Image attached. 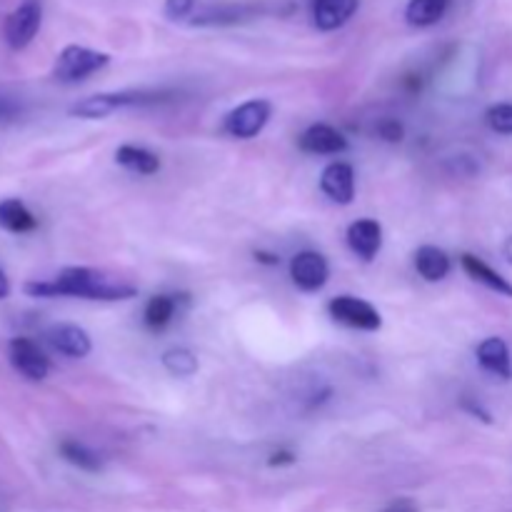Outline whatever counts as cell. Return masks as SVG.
<instances>
[{
  "label": "cell",
  "instance_id": "cell-1",
  "mask_svg": "<svg viewBox=\"0 0 512 512\" xmlns=\"http://www.w3.org/2000/svg\"><path fill=\"white\" fill-rule=\"evenodd\" d=\"M25 293L30 298H80V300H130L138 288L128 280L103 273L95 268H65L50 280H33L25 283Z\"/></svg>",
  "mask_w": 512,
  "mask_h": 512
},
{
  "label": "cell",
  "instance_id": "cell-2",
  "mask_svg": "<svg viewBox=\"0 0 512 512\" xmlns=\"http://www.w3.org/2000/svg\"><path fill=\"white\" fill-rule=\"evenodd\" d=\"M173 93H165V90H125V93H98L88 95V98L78 100L75 105H70L68 113L73 118L83 120H100L113 115L120 108H133V105H155L168 100Z\"/></svg>",
  "mask_w": 512,
  "mask_h": 512
},
{
  "label": "cell",
  "instance_id": "cell-3",
  "mask_svg": "<svg viewBox=\"0 0 512 512\" xmlns=\"http://www.w3.org/2000/svg\"><path fill=\"white\" fill-rule=\"evenodd\" d=\"M108 63V53L85 48V45H68V48L60 50L58 60H55L53 78L58 80V83H80V80L90 78V75H95L98 70H103Z\"/></svg>",
  "mask_w": 512,
  "mask_h": 512
},
{
  "label": "cell",
  "instance_id": "cell-4",
  "mask_svg": "<svg viewBox=\"0 0 512 512\" xmlns=\"http://www.w3.org/2000/svg\"><path fill=\"white\" fill-rule=\"evenodd\" d=\"M328 313L335 323L345 325V328L363 330V333H375L383 328V315L378 313L373 303L355 295H338L328 303Z\"/></svg>",
  "mask_w": 512,
  "mask_h": 512
},
{
  "label": "cell",
  "instance_id": "cell-5",
  "mask_svg": "<svg viewBox=\"0 0 512 512\" xmlns=\"http://www.w3.org/2000/svg\"><path fill=\"white\" fill-rule=\"evenodd\" d=\"M270 115H273V105L263 98L248 100V103L238 105L235 110H230L223 120V130L230 135V138L238 140H250L258 138L260 133L268 125Z\"/></svg>",
  "mask_w": 512,
  "mask_h": 512
},
{
  "label": "cell",
  "instance_id": "cell-6",
  "mask_svg": "<svg viewBox=\"0 0 512 512\" xmlns=\"http://www.w3.org/2000/svg\"><path fill=\"white\" fill-rule=\"evenodd\" d=\"M40 23H43V3L40 0H20L18 8L5 18V43L13 50L28 48L38 35Z\"/></svg>",
  "mask_w": 512,
  "mask_h": 512
},
{
  "label": "cell",
  "instance_id": "cell-7",
  "mask_svg": "<svg viewBox=\"0 0 512 512\" xmlns=\"http://www.w3.org/2000/svg\"><path fill=\"white\" fill-rule=\"evenodd\" d=\"M290 278H293L295 288L303 293H318L328 283L330 265L318 250H303L290 260Z\"/></svg>",
  "mask_w": 512,
  "mask_h": 512
},
{
  "label": "cell",
  "instance_id": "cell-8",
  "mask_svg": "<svg viewBox=\"0 0 512 512\" xmlns=\"http://www.w3.org/2000/svg\"><path fill=\"white\" fill-rule=\"evenodd\" d=\"M8 358L10 365L23 375L25 380H33V383H40V380L48 378L50 373V360L48 355L43 353L35 340L30 338H13L8 343Z\"/></svg>",
  "mask_w": 512,
  "mask_h": 512
},
{
  "label": "cell",
  "instance_id": "cell-9",
  "mask_svg": "<svg viewBox=\"0 0 512 512\" xmlns=\"http://www.w3.org/2000/svg\"><path fill=\"white\" fill-rule=\"evenodd\" d=\"M45 340H48V345L55 350V353L73 360L88 358L90 350H93L90 335L85 333L80 325H73V323H58L53 325V328H48Z\"/></svg>",
  "mask_w": 512,
  "mask_h": 512
},
{
  "label": "cell",
  "instance_id": "cell-10",
  "mask_svg": "<svg viewBox=\"0 0 512 512\" xmlns=\"http://www.w3.org/2000/svg\"><path fill=\"white\" fill-rule=\"evenodd\" d=\"M298 145L308 155H340L348 150V138L333 125L315 123L300 135Z\"/></svg>",
  "mask_w": 512,
  "mask_h": 512
},
{
  "label": "cell",
  "instance_id": "cell-11",
  "mask_svg": "<svg viewBox=\"0 0 512 512\" xmlns=\"http://www.w3.org/2000/svg\"><path fill=\"white\" fill-rule=\"evenodd\" d=\"M320 190L328 195L333 203L350 205L355 198V170L350 163L335 160L320 175Z\"/></svg>",
  "mask_w": 512,
  "mask_h": 512
},
{
  "label": "cell",
  "instance_id": "cell-12",
  "mask_svg": "<svg viewBox=\"0 0 512 512\" xmlns=\"http://www.w3.org/2000/svg\"><path fill=\"white\" fill-rule=\"evenodd\" d=\"M348 245L360 260L370 263L378 258L380 248H383V225L373 218L355 220L348 228Z\"/></svg>",
  "mask_w": 512,
  "mask_h": 512
},
{
  "label": "cell",
  "instance_id": "cell-13",
  "mask_svg": "<svg viewBox=\"0 0 512 512\" xmlns=\"http://www.w3.org/2000/svg\"><path fill=\"white\" fill-rule=\"evenodd\" d=\"M358 13V0H313V23L323 33L343 28Z\"/></svg>",
  "mask_w": 512,
  "mask_h": 512
},
{
  "label": "cell",
  "instance_id": "cell-14",
  "mask_svg": "<svg viewBox=\"0 0 512 512\" xmlns=\"http://www.w3.org/2000/svg\"><path fill=\"white\" fill-rule=\"evenodd\" d=\"M478 363L500 380L512 378L510 348L503 338H488L478 345Z\"/></svg>",
  "mask_w": 512,
  "mask_h": 512
},
{
  "label": "cell",
  "instance_id": "cell-15",
  "mask_svg": "<svg viewBox=\"0 0 512 512\" xmlns=\"http://www.w3.org/2000/svg\"><path fill=\"white\" fill-rule=\"evenodd\" d=\"M460 263H463V270L470 275V278L475 280V283L485 285V288H490L493 293H498V295H505V298H512V283H510V280L503 278L498 270L490 268V265L485 263V260H480L478 255L465 253L463 258H460Z\"/></svg>",
  "mask_w": 512,
  "mask_h": 512
},
{
  "label": "cell",
  "instance_id": "cell-16",
  "mask_svg": "<svg viewBox=\"0 0 512 512\" xmlns=\"http://www.w3.org/2000/svg\"><path fill=\"white\" fill-rule=\"evenodd\" d=\"M0 228L5 233L25 235L38 228V218L28 210V205L18 198L0 200Z\"/></svg>",
  "mask_w": 512,
  "mask_h": 512
},
{
  "label": "cell",
  "instance_id": "cell-17",
  "mask_svg": "<svg viewBox=\"0 0 512 512\" xmlns=\"http://www.w3.org/2000/svg\"><path fill=\"white\" fill-rule=\"evenodd\" d=\"M415 270H418L420 278L428 280V283H440V280H445L450 275L453 263H450L445 250L435 248V245H423V248H418V253H415Z\"/></svg>",
  "mask_w": 512,
  "mask_h": 512
},
{
  "label": "cell",
  "instance_id": "cell-18",
  "mask_svg": "<svg viewBox=\"0 0 512 512\" xmlns=\"http://www.w3.org/2000/svg\"><path fill=\"white\" fill-rule=\"evenodd\" d=\"M115 160L118 165H123L125 170L138 175H155L160 170V158L148 148H140V145H120L115 150Z\"/></svg>",
  "mask_w": 512,
  "mask_h": 512
},
{
  "label": "cell",
  "instance_id": "cell-19",
  "mask_svg": "<svg viewBox=\"0 0 512 512\" xmlns=\"http://www.w3.org/2000/svg\"><path fill=\"white\" fill-rule=\"evenodd\" d=\"M450 3L453 0H410L408 8H405V20L413 28H430L445 18Z\"/></svg>",
  "mask_w": 512,
  "mask_h": 512
},
{
  "label": "cell",
  "instance_id": "cell-20",
  "mask_svg": "<svg viewBox=\"0 0 512 512\" xmlns=\"http://www.w3.org/2000/svg\"><path fill=\"white\" fill-rule=\"evenodd\" d=\"M183 295H153V298L148 300V305H145V325H148L150 330H165L170 323H173L175 313H178V303Z\"/></svg>",
  "mask_w": 512,
  "mask_h": 512
},
{
  "label": "cell",
  "instance_id": "cell-21",
  "mask_svg": "<svg viewBox=\"0 0 512 512\" xmlns=\"http://www.w3.org/2000/svg\"><path fill=\"white\" fill-rule=\"evenodd\" d=\"M255 13V8L250 5H213V8L195 10V15L190 18L193 25H233L238 20L250 18Z\"/></svg>",
  "mask_w": 512,
  "mask_h": 512
},
{
  "label": "cell",
  "instance_id": "cell-22",
  "mask_svg": "<svg viewBox=\"0 0 512 512\" xmlns=\"http://www.w3.org/2000/svg\"><path fill=\"white\" fill-rule=\"evenodd\" d=\"M60 455H63L65 463L75 465L78 470H85V473H100L103 470V460L95 450H90L88 445L78 443V440H63L58 445Z\"/></svg>",
  "mask_w": 512,
  "mask_h": 512
},
{
  "label": "cell",
  "instance_id": "cell-23",
  "mask_svg": "<svg viewBox=\"0 0 512 512\" xmlns=\"http://www.w3.org/2000/svg\"><path fill=\"white\" fill-rule=\"evenodd\" d=\"M163 368L175 378H190L198 373V358L188 348H170L163 353Z\"/></svg>",
  "mask_w": 512,
  "mask_h": 512
},
{
  "label": "cell",
  "instance_id": "cell-24",
  "mask_svg": "<svg viewBox=\"0 0 512 512\" xmlns=\"http://www.w3.org/2000/svg\"><path fill=\"white\" fill-rule=\"evenodd\" d=\"M490 130L500 135H512V103H495L485 113Z\"/></svg>",
  "mask_w": 512,
  "mask_h": 512
},
{
  "label": "cell",
  "instance_id": "cell-25",
  "mask_svg": "<svg viewBox=\"0 0 512 512\" xmlns=\"http://www.w3.org/2000/svg\"><path fill=\"white\" fill-rule=\"evenodd\" d=\"M375 133H378V138L385 140V143H400V140L405 138V128L398 118H383L375 125Z\"/></svg>",
  "mask_w": 512,
  "mask_h": 512
},
{
  "label": "cell",
  "instance_id": "cell-26",
  "mask_svg": "<svg viewBox=\"0 0 512 512\" xmlns=\"http://www.w3.org/2000/svg\"><path fill=\"white\" fill-rule=\"evenodd\" d=\"M163 10L170 20H185L190 18V15H195L198 3H195V0H165Z\"/></svg>",
  "mask_w": 512,
  "mask_h": 512
},
{
  "label": "cell",
  "instance_id": "cell-27",
  "mask_svg": "<svg viewBox=\"0 0 512 512\" xmlns=\"http://www.w3.org/2000/svg\"><path fill=\"white\" fill-rule=\"evenodd\" d=\"M380 512H420V505L413 498H395Z\"/></svg>",
  "mask_w": 512,
  "mask_h": 512
},
{
  "label": "cell",
  "instance_id": "cell-28",
  "mask_svg": "<svg viewBox=\"0 0 512 512\" xmlns=\"http://www.w3.org/2000/svg\"><path fill=\"white\" fill-rule=\"evenodd\" d=\"M295 463V455L290 450H280V453L270 455V465H293Z\"/></svg>",
  "mask_w": 512,
  "mask_h": 512
},
{
  "label": "cell",
  "instance_id": "cell-29",
  "mask_svg": "<svg viewBox=\"0 0 512 512\" xmlns=\"http://www.w3.org/2000/svg\"><path fill=\"white\" fill-rule=\"evenodd\" d=\"M463 408L468 410V413L478 415V418L483 420V423H493V418H490V413H488V410H483V408H480V405H475L473 400H465V403H463Z\"/></svg>",
  "mask_w": 512,
  "mask_h": 512
},
{
  "label": "cell",
  "instance_id": "cell-30",
  "mask_svg": "<svg viewBox=\"0 0 512 512\" xmlns=\"http://www.w3.org/2000/svg\"><path fill=\"white\" fill-rule=\"evenodd\" d=\"M15 113H18V105H15L13 100H8V98H0V120L13 118Z\"/></svg>",
  "mask_w": 512,
  "mask_h": 512
},
{
  "label": "cell",
  "instance_id": "cell-31",
  "mask_svg": "<svg viewBox=\"0 0 512 512\" xmlns=\"http://www.w3.org/2000/svg\"><path fill=\"white\" fill-rule=\"evenodd\" d=\"M8 295H10V280H8V275L0 270V300L8 298Z\"/></svg>",
  "mask_w": 512,
  "mask_h": 512
},
{
  "label": "cell",
  "instance_id": "cell-32",
  "mask_svg": "<svg viewBox=\"0 0 512 512\" xmlns=\"http://www.w3.org/2000/svg\"><path fill=\"white\" fill-rule=\"evenodd\" d=\"M255 260H260V263H268V265H278V258H275V255L255 253Z\"/></svg>",
  "mask_w": 512,
  "mask_h": 512
},
{
  "label": "cell",
  "instance_id": "cell-33",
  "mask_svg": "<svg viewBox=\"0 0 512 512\" xmlns=\"http://www.w3.org/2000/svg\"><path fill=\"white\" fill-rule=\"evenodd\" d=\"M503 253H505V258H508V263H512V235L508 240H505V248H503Z\"/></svg>",
  "mask_w": 512,
  "mask_h": 512
}]
</instances>
